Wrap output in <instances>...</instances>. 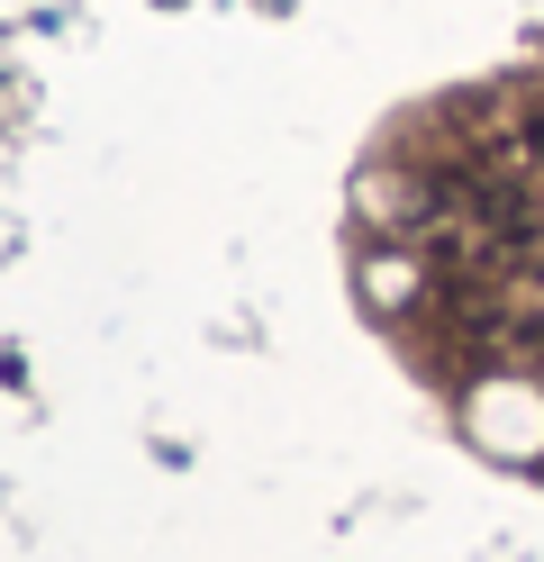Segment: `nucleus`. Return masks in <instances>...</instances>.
I'll list each match as a JSON object with an SVG mask.
<instances>
[{"mask_svg":"<svg viewBox=\"0 0 544 562\" xmlns=\"http://www.w3.org/2000/svg\"><path fill=\"white\" fill-rule=\"evenodd\" d=\"M463 227H471V245L481 255H526V245H544V209H526L518 191H471V209H463Z\"/></svg>","mask_w":544,"mask_h":562,"instance_id":"obj_1","label":"nucleus"},{"mask_svg":"<svg viewBox=\"0 0 544 562\" xmlns=\"http://www.w3.org/2000/svg\"><path fill=\"white\" fill-rule=\"evenodd\" d=\"M526 155H535V164H544V110H535V119H526Z\"/></svg>","mask_w":544,"mask_h":562,"instance_id":"obj_2","label":"nucleus"}]
</instances>
